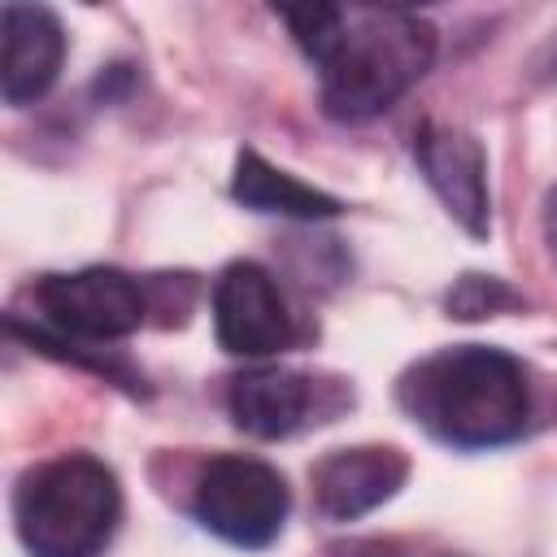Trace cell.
Instances as JSON below:
<instances>
[{
	"label": "cell",
	"mask_w": 557,
	"mask_h": 557,
	"mask_svg": "<svg viewBox=\"0 0 557 557\" xmlns=\"http://www.w3.org/2000/svg\"><path fill=\"white\" fill-rule=\"evenodd\" d=\"M296 44L322 78V104L339 122H361L396 104L435 61V30L392 4H296L283 9Z\"/></svg>",
	"instance_id": "cell-1"
},
{
	"label": "cell",
	"mask_w": 557,
	"mask_h": 557,
	"mask_svg": "<svg viewBox=\"0 0 557 557\" xmlns=\"http://www.w3.org/2000/svg\"><path fill=\"white\" fill-rule=\"evenodd\" d=\"M405 413L453 448L509 444L527 426V379L522 366L483 344H457L422 357L400 379Z\"/></svg>",
	"instance_id": "cell-2"
},
{
	"label": "cell",
	"mask_w": 557,
	"mask_h": 557,
	"mask_svg": "<svg viewBox=\"0 0 557 557\" xmlns=\"http://www.w3.org/2000/svg\"><path fill=\"white\" fill-rule=\"evenodd\" d=\"M30 557H100L122 518V492L104 461L70 453L30 470L13 500Z\"/></svg>",
	"instance_id": "cell-3"
},
{
	"label": "cell",
	"mask_w": 557,
	"mask_h": 557,
	"mask_svg": "<svg viewBox=\"0 0 557 557\" xmlns=\"http://www.w3.org/2000/svg\"><path fill=\"white\" fill-rule=\"evenodd\" d=\"M287 483L257 457H213L196 483V518L235 548H265L287 518Z\"/></svg>",
	"instance_id": "cell-4"
},
{
	"label": "cell",
	"mask_w": 557,
	"mask_h": 557,
	"mask_svg": "<svg viewBox=\"0 0 557 557\" xmlns=\"http://www.w3.org/2000/svg\"><path fill=\"white\" fill-rule=\"evenodd\" d=\"M39 309L57 326V335L74 339H122L144 322V292L122 270H74L48 274L39 283Z\"/></svg>",
	"instance_id": "cell-5"
},
{
	"label": "cell",
	"mask_w": 557,
	"mask_h": 557,
	"mask_svg": "<svg viewBox=\"0 0 557 557\" xmlns=\"http://www.w3.org/2000/svg\"><path fill=\"white\" fill-rule=\"evenodd\" d=\"M213 331L218 344L235 357H270L292 339V313L270 278L252 261H235L213 283Z\"/></svg>",
	"instance_id": "cell-6"
},
{
	"label": "cell",
	"mask_w": 557,
	"mask_h": 557,
	"mask_svg": "<svg viewBox=\"0 0 557 557\" xmlns=\"http://www.w3.org/2000/svg\"><path fill=\"white\" fill-rule=\"evenodd\" d=\"M413 157H418L431 191L444 200L448 218H457L470 235H483L492 209H487V178H483L487 165H483L479 139L457 126L426 122L413 135Z\"/></svg>",
	"instance_id": "cell-7"
},
{
	"label": "cell",
	"mask_w": 557,
	"mask_h": 557,
	"mask_svg": "<svg viewBox=\"0 0 557 557\" xmlns=\"http://www.w3.org/2000/svg\"><path fill=\"white\" fill-rule=\"evenodd\" d=\"M409 461L400 448L361 444L339 448L313 466V500L331 522H352L400 492Z\"/></svg>",
	"instance_id": "cell-8"
},
{
	"label": "cell",
	"mask_w": 557,
	"mask_h": 557,
	"mask_svg": "<svg viewBox=\"0 0 557 557\" xmlns=\"http://www.w3.org/2000/svg\"><path fill=\"white\" fill-rule=\"evenodd\" d=\"M4 61H0V91L9 104L39 100L65 61V30L52 9L44 4H4L0 13Z\"/></svg>",
	"instance_id": "cell-9"
},
{
	"label": "cell",
	"mask_w": 557,
	"mask_h": 557,
	"mask_svg": "<svg viewBox=\"0 0 557 557\" xmlns=\"http://www.w3.org/2000/svg\"><path fill=\"white\" fill-rule=\"evenodd\" d=\"M226 405H231V418L239 431H248L257 440H283L309 422L313 379L300 370L261 366V370H248L231 383Z\"/></svg>",
	"instance_id": "cell-10"
},
{
	"label": "cell",
	"mask_w": 557,
	"mask_h": 557,
	"mask_svg": "<svg viewBox=\"0 0 557 557\" xmlns=\"http://www.w3.org/2000/svg\"><path fill=\"white\" fill-rule=\"evenodd\" d=\"M231 191L239 205L257 209V213H283V218H331L339 213V200L292 178L287 170H274L261 152L244 148L235 157V178H231Z\"/></svg>",
	"instance_id": "cell-11"
},
{
	"label": "cell",
	"mask_w": 557,
	"mask_h": 557,
	"mask_svg": "<svg viewBox=\"0 0 557 557\" xmlns=\"http://www.w3.org/2000/svg\"><path fill=\"white\" fill-rule=\"evenodd\" d=\"M496 305H513V296L496 283V278H483V274H466L457 283V292H448V309L457 318H483L492 313Z\"/></svg>",
	"instance_id": "cell-12"
},
{
	"label": "cell",
	"mask_w": 557,
	"mask_h": 557,
	"mask_svg": "<svg viewBox=\"0 0 557 557\" xmlns=\"http://www.w3.org/2000/svg\"><path fill=\"white\" fill-rule=\"evenodd\" d=\"M544 239H548L553 261H557V187H553L548 200H544Z\"/></svg>",
	"instance_id": "cell-13"
}]
</instances>
